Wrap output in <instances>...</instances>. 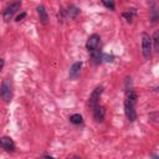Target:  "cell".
I'll return each mask as SVG.
<instances>
[{"instance_id": "obj_1", "label": "cell", "mask_w": 159, "mask_h": 159, "mask_svg": "<svg viewBox=\"0 0 159 159\" xmlns=\"http://www.w3.org/2000/svg\"><path fill=\"white\" fill-rule=\"evenodd\" d=\"M135 103H137V93L134 89H128L125 101H124V113L129 122H134L137 119V112H135Z\"/></svg>"}, {"instance_id": "obj_2", "label": "cell", "mask_w": 159, "mask_h": 159, "mask_svg": "<svg viewBox=\"0 0 159 159\" xmlns=\"http://www.w3.org/2000/svg\"><path fill=\"white\" fill-rule=\"evenodd\" d=\"M0 94L4 102L9 103L12 98V84L10 80H2L1 82V88H0Z\"/></svg>"}, {"instance_id": "obj_3", "label": "cell", "mask_w": 159, "mask_h": 159, "mask_svg": "<svg viewBox=\"0 0 159 159\" xmlns=\"http://www.w3.org/2000/svg\"><path fill=\"white\" fill-rule=\"evenodd\" d=\"M152 46H153V41L149 37L148 34L143 32L142 34V55L144 58H149L152 55Z\"/></svg>"}, {"instance_id": "obj_4", "label": "cell", "mask_w": 159, "mask_h": 159, "mask_svg": "<svg viewBox=\"0 0 159 159\" xmlns=\"http://www.w3.org/2000/svg\"><path fill=\"white\" fill-rule=\"evenodd\" d=\"M20 6H21V1L10 2V4L4 9V11H2V19H4L5 21H9V20L14 16V14L20 9Z\"/></svg>"}, {"instance_id": "obj_5", "label": "cell", "mask_w": 159, "mask_h": 159, "mask_svg": "<svg viewBox=\"0 0 159 159\" xmlns=\"http://www.w3.org/2000/svg\"><path fill=\"white\" fill-rule=\"evenodd\" d=\"M101 37L99 35L97 34H93L91 35L88 39H87V42H86V48L88 50V52H93V51H97V50H101Z\"/></svg>"}, {"instance_id": "obj_6", "label": "cell", "mask_w": 159, "mask_h": 159, "mask_svg": "<svg viewBox=\"0 0 159 159\" xmlns=\"http://www.w3.org/2000/svg\"><path fill=\"white\" fill-rule=\"evenodd\" d=\"M102 93H103V87L102 86H98L92 91V93L89 96V99H88V104L91 106V108H94L96 106H98V101H99V97H101Z\"/></svg>"}, {"instance_id": "obj_7", "label": "cell", "mask_w": 159, "mask_h": 159, "mask_svg": "<svg viewBox=\"0 0 159 159\" xmlns=\"http://www.w3.org/2000/svg\"><path fill=\"white\" fill-rule=\"evenodd\" d=\"M92 112H93V119L97 122V123H101L103 122L104 119V116H106V109L103 106H96L94 108H92Z\"/></svg>"}, {"instance_id": "obj_8", "label": "cell", "mask_w": 159, "mask_h": 159, "mask_svg": "<svg viewBox=\"0 0 159 159\" xmlns=\"http://www.w3.org/2000/svg\"><path fill=\"white\" fill-rule=\"evenodd\" d=\"M1 147L6 152H14L15 150V143L10 137H2L1 138Z\"/></svg>"}, {"instance_id": "obj_9", "label": "cell", "mask_w": 159, "mask_h": 159, "mask_svg": "<svg viewBox=\"0 0 159 159\" xmlns=\"http://www.w3.org/2000/svg\"><path fill=\"white\" fill-rule=\"evenodd\" d=\"M36 10H37V14H39L40 21H41L42 24H47V21H48V15H47V11H46L45 6L40 5V6H37V7H36Z\"/></svg>"}, {"instance_id": "obj_10", "label": "cell", "mask_w": 159, "mask_h": 159, "mask_svg": "<svg viewBox=\"0 0 159 159\" xmlns=\"http://www.w3.org/2000/svg\"><path fill=\"white\" fill-rule=\"evenodd\" d=\"M81 67H82V62H75L71 68H70V77L71 78H76L78 75H80V71H81Z\"/></svg>"}, {"instance_id": "obj_11", "label": "cell", "mask_w": 159, "mask_h": 159, "mask_svg": "<svg viewBox=\"0 0 159 159\" xmlns=\"http://www.w3.org/2000/svg\"><path fill=\"white\" fill-rule=\"evenodd\" d=\"M66 12H67V17H70V19H76L77 15L80 14V9H78L77 6H75V5H68Z\"/></svg>"}, {"instance_id": "obj_12", "label": "cell", "mask_w": 159, "mask_h": 159, "mask_svg": "<svg viewBox=\"0 0 159 159\" xmlns=\"http://www.w3.org/2000/svg\"><path fill=\"white\" fill-rule=\"evenodd\" d=\"M135 14H137V11H135V9H127V11H124L123 14H122V16L128 21V22H132V20H133V17L135 16Z\"/></svg>"}, {"instance_id": "obj_13", "label": "cell", "mask_w": 159, "mask_h": 159, "mask_svg": "<svg viewBox=\"0 0 159 159\" xmlns=\"http://www.w3.org/2000/svg\"><path fill=\"white\" fill-rule=\"evenodd\" d=\"M91 57H92L93 62L97 65V63H101V62H102L103 55H102L101 50H97V51H93V52H91Z\"/></svg>"}, {"instance_id": "obj_14", "label": "cell", "mask_w": 159, "mask_h": 159, "mask_svg": "<svg viewBox=\"0 0 159 159\" xmlns=\"http://www.w3.org/2000/svg\"><path fill=\"white\" fill-rule=\"evenodd\" d=\"M150 20H152V24H157L159 21V9L155 6H153L150 10Z\"/></svg>"}, {"instance_id": "obj_15", "label": "cell", "mask_w": 159, "mask_h": 159, "mask_svg": "<svg viewBox=\"0 0 159 159\" xmlns=\"http://www.w3.org/2000/svg\"><path fill=\"white\" fill-rule=\"evenodd\" d=\"M70 122H71L72 124H76V125H78V124H82L83 119H82V116H81V114L76 113V114H72V116L70 117Z\"/></svg>"}, {"instance_id": "obj_16", "label": "cell", "mask_w": 159, "mask_h": 159, "mask_svg": "<svg viewBox=\"0 0 159 159\" xmlns=\"http://www.w3.org/2000/svg\"><path fill=\"white\" fill-rule=\"evenodd\" d=\"M152 41H153V47H154V50H155V51H159V30H157V31L154 32Z\"/></svg>"}, {"instance_id": "obj_17", "label": "cell", "mask_w": 159, "mask_h": 159, "mask_svg": "<svg viewBox=\"0 0 159 159\" xmlns=\"http://www.w3.org/2000/svg\"><path fill=\"white\" fill-rule=\"evenodd\" d=\"M65 17H67V12H66V10L63 7H61L60 9V12H58V21L63 22L65 21Z\"/></svg>"}, {"instance_id": "obj_18", "label": "cell", "mask_w": 159, "mask_h": 159, "mask_svg": "<svg viewBox=\"0 0 159 159\" xmlns=\"http://www.w3.org/2000/svg\"><path fill=\"white\" fill-rule=\"evenodd\" d=\"M102 4H103L106 7H108V9H111V10H114V2H113V1H102Z\"/></svg>"}, {"instance_id": "obj_19", "label": "cell", "mask_w": 159, "mask_h": 159, "mask_svg": "<svg viewBox=\"0 0 159 159\" xmlns=\"http://www.w3.org/2000/svg\"><path fill=\"white\" fill-rule=\"evenodd\" d=\"M25 16H26V12H21L20 15H17V16H16L15 21H17V22H19V21H21V20H22V19H24Z\"/></svg>"}, {"instance_id": "obj_20", "label": "cell", "mask_w": 159, "mask_h": 159, "mask_svg": "<svg viewBox=\"0 0 159 159\" xmlns=\"http://www.w3.org/2000/svg\"><path fill=\"white\" fill-rule=\"evenodd\" d=\"M102 61H106V62H109V61H113V56H108V55H103V58Z\"/></svg>"}, {"instance_id": "obj_21", "label": "cell", "mask_w": 159, "mask_h": 159, "mask_svg": "<svg viewBox=\"0 0 159 159\" xmlns=\"http://www.w3.org/2000/svg\"><path fill=\"white\" fill-rule=\"evenodd\" d=\"M42 159H55L53 157H51V155H43V158Z\"/></svg>"}, {"instance_id": "obj_22", "label": "cell", "mask_w": 159, "mask_h": 159, "mask_svg": "<svg viewBox=\"0 0 159 159\" xmlns=\"http://www.w3.org/2000/svg\"><path fill=\"white\" fill-rule=\"evenodd\" d=\"M4 63H5V61H4V58H1V67H0L1 70L4 68Z\"/></svg>"}, {"instance_id": "obj_23", "label": "cell", "mask_w": 159, "mask_h": 159, "mask_svg": "<svg viewBox=\"0 0 159 159\" xmlns=\"http://www.w3.org/2000/svg\"><path fill=\"white\" fill-rule=\"evenodd\" d=\"M68 159H81V158L77 157V155H73V157H71V158H68Z\"/></svg>"}, {"instance_id": "obj_24", "label": "cell", "mask_w": 159, "mask_h": 159, "mask_svg": "<svg viewBox=\"0 0 159 159\" xmlns=\"http://www.w3.org/2000/svg\"><path fill=\"white\" fill-rule=\"evenodd\" d=\"M153 158H154V159H159V158H158V157H157V155H154V157H153Z\"/></svg>"}, {"instance_id": "obj_25", "label": "cell", "mask_w": 159, "mask_h": 159, "mask_svg": "<svg viewBox=\"0 0 159 159\" xmlns=\"http://www.w3.org/2000/svg\"><path fill=\"white\" fill-rule=\"evenodd\" d=\"M155 91H157V92H159V87H157V88H155Z\"/></svg>"}]
</instances>
